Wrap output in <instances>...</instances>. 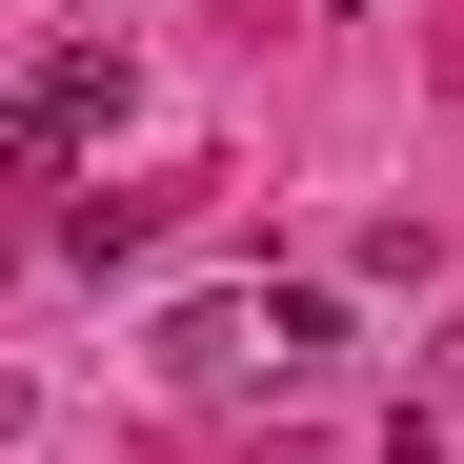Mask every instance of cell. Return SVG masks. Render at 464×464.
Segmentation results:
<instances>
[{"mask_svg":"<svg viewBox=\"0 0 464 464\" xmlns=\"http://www.w3.org/2000/svg\"><path fill=\"white\" fill-rule=\"evenodd\" d=\"M343 363V283H202L162 324V383L182 404H243V383H324Z\"/></svg>","mask_w":464,"mask_h":464,"instance_id":"1","label":"cell"},{"mask_svg":"<svg viewBox=\"0 0 464 464\" xmlns=\"http://www.w3.org/2000/svg\"><path fill=\"white\" fill-rule=\"evenodd\" d=\"M182 222V182H61V263H141Z\"/></svg>","mask_w":464,"mask_h":464,"instance_id":"2","label":"cell"},{"mask_svg":"<svg viewBox=\"0 0 464 464\" xmlns=\"http://www.w3.org/2000/svg\"><path fill=\"white\" fill-rule=\"evenodd\" d=\"M121 82H141L121 41H61V61H41V102H61V141H102V121H121Z\"/></svg>","mask_w":464,"mask_h":464,"instance_id":"3","label":"cell"},{"mask_svg":"<svg viewBox=\"0 0 464 464\" xmlns=\"http://www.w3.org/2000/svg\"><path fill=\"white\" fill-rule=\"evenodd\" d=\"M41 162H61V102L21 82V102H0V182H41Z\"/></svg>","mask_w":464,"mask_h":464,"instance_id":"4","label":"cell"},{"mask_svg":"<svg viewBox=\"0 0 464 464\" xmlns=\"http://www.w3.org/2000/svg\"><path fill=\"white\" fill-rule=\"evenodd\" d=\"M324 21H363V0H324Z\"/></svg>","mask_w":464,"mask_h":464,"instance_id":"5","label":"cell"}]
</instances>
